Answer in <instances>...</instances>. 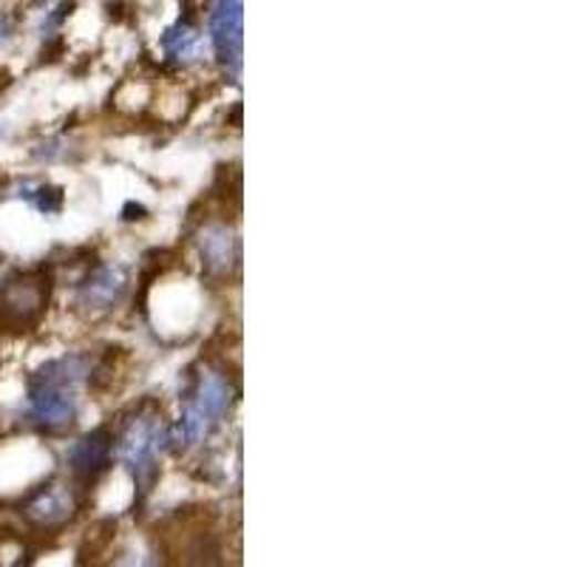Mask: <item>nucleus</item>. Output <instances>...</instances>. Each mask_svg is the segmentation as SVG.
Instances as JSON below:
<instances>
[{"instance_id":"12","label":"nucleus","mask_w":567,"mask_h":567,"mask_svg":"<svg viewBox=\"0 0 567 567\" xmlns=\"http://www.w3.org/2000/svg\"><path fill=\"white\" fill-rule=\"evenodd\" d=\"M14 38V20L7 12H0V45H7Z\"/></svg>"},{"instance_id":"10","label":"nucleus","mask_w":567,"mask_h":567,"mask_svg":"<svg viewBox=\"0 0 567 567\" xmlns=\"http://www.w3.org/2000/svg\"><path fill=\"white\" fill-rule=\"evenodd\" d=\"M199 250L202 258H205L207 270L213 272H227L233 261H236V256H239V252H236V236H233L225 225L205 227V233H202L199 239Z\"/></svg>"},{"instance_id":"4","label":"nucleus","mask_w":567,"mask_h":567,"mask_svg":"<svg viewBox=\"0 0 567 567\" xmlns=\"http://www.w3.org/2000/svg\"><path fill=\"white\" fill-rule=\"evenodd\" d=\"M207 40L213 54L219 58L227 78H241L245 58V7L241 0H216L207 12Z\"/></svg>"},{"instance_id":"8","label":"nucleus","mask_w":567,"mask_h":567,"mask_svg":"<svg viewBox=\"0 0 567 567\" xmlns=\"http://www.w3.org/2000/svg\"><path fill=\"white\" fill-rule=\"evenodd\" d=\"M159 45L165 58L176 65H194L205 60L207 52H210V40L199 34V29L194 23H187V20H179L171 29H165Z\"/></svg>"},{"instance_id":"1","label":"nucleus","mask_w":567,"mask_h":567,"mask_svg":"<svg viewBox=\"0 0 567 567\" xmlns=\"http://www.w3.org/2000/svg\"><path fill=\"white\" fill-rule=\"evenodd\" d=\"M91 374L89 354H63L29 378L27 412L40 432H63L80 412V386Z\"/></svg>"},{"instance_id":"3","label":"nucleus","mask_w":567,"mask_h":567,"mask_svg":"<svg viewBox=\"0 0 567 567\" xmlns=\"http://www.w3.org/2000/svg\"><path fill=\"white\" fill-rule=\"evenodd\" d=\"M116 443V440H114ZM171 449V429L162 423V417L156 414L140 412L134 420H128L120 434V443H116V454L128 465V471L134 474L140 491H148L151 483L156 480V463H159V454Z\"/></svg>"},{"instance_id":"6","label":"nucleus","mask_w":567,"mask_h":567,"mask_svg":"<svg viewBox=\"0 0 567 567\" xmlns=\"http://www.w3.org/2000/svg\"><path fill=\"white\" fill-rule=\"evenodd\" d=\"M128 290V272L120 265H103L78 284V307L80 310L100 316L114 310Z\"/></svg>"},{"instance_id":"11","label":"nucleus","mask_w":567,"mask_h":567,"mask_svg":"<svg viewBox=\"0 0 567 567\" xmlns=\"http://www.w3.org/2000/svg\"><path fill=\"white\" fill-rule=\"evenodd\" d=\"M29 202H32L34 207H38L40 213H60L63 210V190L60 187H52V185H40V187H20Z\"/></svg>"},{"instance_id":"9","label":"nucleus","mask_w":567,"mask_h":567,"mask_svg":"<svg viewBox=\"0 0 567 567\" xmlns=\"http://www.w3.org/2000/svg\"><path fill=\"white\" fill-rule=\"evenodd\" d=\"M27 516L40 528H52V525L65 523L74 514V494L63 485H45L27 503Z\"/></svg>"},{"instance_id":"5","label":"nucleus","mask_w":567,"mask_h":567,"mask_svg":"<svg viewBox=\"0 0 567 567\" xmlns=\"http://www.w3.org/2000/svg\"><path fill=\"white\" fill-rule=\"evenodd\" d=\"M49 301V281L40 276H18L0 290V321L12 327H29L38 321Z\"/></svg>"},{"instance_id":"2","label":"nucleus","mask_w":567,"mask_h":567,"mask_svg":"<svg viewBox=\"0 0 567 567\" xmlns=\"http://www.w3.org/2000/svg\"><path fill=\"white\" fill-rule=\"evenodd\" d=\"M233 394L236 392H233L227 374L205 369L196 378L194 389L187 392L179 423L171 429V449H194V445L205 443L213 429L230 414L233 400H236Z\"/></svg>"},{"instance_id":"7","label":"nucleus","mask_w":567,"mask_h":567,"mask_svg":"<svg viewBox=\"0 0 567 567\" xmlns=\"http://www.w3.org/2000/svg\"><path fill=\"white\" fill-rule=\"evenodd\" d=\"M111 454H114V434L109 429H94L69 449L71 474L83 483H94L100 474L109 471Z\"/></svg>"}]
</instances>
